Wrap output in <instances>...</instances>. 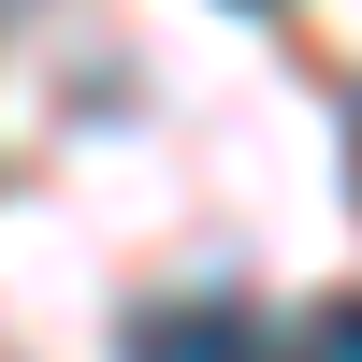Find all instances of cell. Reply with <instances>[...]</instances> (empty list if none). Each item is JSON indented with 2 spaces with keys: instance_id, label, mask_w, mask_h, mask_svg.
<instances>
[{
  "instance_id": "2",
  "label": "cell",
  "mask_w": 362,
  "mask_h": 362,
  "mask_svg": "<svg viewBox=\"0 0 362 362\" xmlns=\"http://www.w3.org/2000/svg\"><path fill=\"white\" fill-rule=\"evenodd\" d=\"M290 362H362V290H334V305H305V334H290Z\"/></svg>"
},
{
  "instance_id": "3",
  "label": "cell",
  "mask_w": 362,
  "mask_h": 362,
  "mask_svg": "<svg viewBox=\"0 0 362 362\" xmlns=\"http://www.w3.org/2000/svg\"><path fill=\"white\" fill-rule=\"evenodd\" d=\"M348 189H362V116H348Z\"/></svg>"
},
{
  "instance_id": "1",
  "label": "cell",
  "mask_w": 362,
  "mask_h": 362,
  "mask_svg": "<svg viewBox=\"0 0 362 362\" xmlns=\"http://www.w3.org/2000/svg\"><path fill=\"white\" fill-rule=\"evenodd\" d=\"M131 362H261V334H247V305H145L131 319Z\"/></svg>"
}]
</instances>
